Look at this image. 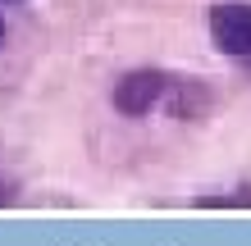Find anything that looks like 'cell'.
Instances as JSON below:
<instances>
[{
  "label": "cell",
  "mask_w": 251,
  "mask_h": 246,
  "mask_svg": "<svg viewBox=\"0 0 251 246\" xmlns=\"http://www.w3.org/2000/svg\"><path fill=\"white\" fill-rule=\"evenodd\" d=\"M5 5H9V0H5Z\"/></svg>",
  "instance_id": "cell-7"
},
{
  "label": "cell",
  "mask_w": 251,
  "mask_h": 246,
  "mask_svg": "<svg viewBox=\"0 0 251 246\" xmlns=\"http://www.w3.org/2000/svg\"><path fill=\"white\" fill-rule=\"evenodd\" d=\"M174 91V73H165V68H128V73L114 82V110L124 114V119H146L155 105H165Z\"/></svg>",
  "instance_id": "cell-1"
},
{
  "label": "cell",
  "mask_w": 251,
  "mask_h": 246,
  "mask_svg": "<svg viewBox=\"0 0 251 246\" xmlns=\"http://www.w3.org/2000/svg\"><path fill=\"white\" fill-rule=\"evenodd\" d=\"M14 201H19V182L0 173V205H14Z\"/></svg>",
  "instance_id": "cell-5"
},
{
  "label": "cell",
  "mask_w": 251,
  "mask_h": 246,
  "mask_svg": "<svg viewBox=\"0 0 251 246\" xmlns=\"http://www.w3.org/2000/svg\"><path fill=\"white\" fill-rule=\"evenodd\" d=\"M210 46L219 55L238 64H251V5L247 0H224V5L210 9Z\"/></svg>",
  "instance_id": "cell-2"
},
{
  "label": "cell",
  "mask_w": 251,
  "mask_h": 246,
  "mask_svg": "<svg viewBox=\"0 0 251 246\" xmlns=\"http://www.w3.org/2000/svg\"><path fill=\"white\" fill-rule=\"evenodd\" d=\"M0 41H5V19H0Z\"/></svg>",
  "instance_id": "cell-6"
},
{
  "label": "cell",
  "mask_w": 251,
  "mask_h": 246,
  "mask_svg": "<svg viewBox=\"0 0 251 246\" xmlns=\"http://www.w3.org/2000/svg\"><path fill=\"white\" fill-rule=\"evenodd\" d=\"M169 114L174 119H201L210 110V91H205L201 78H174V91H169Z\"/></svg>",
  "instance_id": "cell-3"
},
{
  "label": "cell",
  "mask_w": 251,
  "mask_h": 246,
  "mask_svg": "<svg viewBox=\"0 0 251 246\" xmlns=\"http://www.w3.org/2000/svg\"><path fill=\"white\" fill-rule=\"evenodd\" d=\"M197 205H201V210H224V205H251V187H247V196H201Z\"/></svg>",
  "instance_id": "cell-4"
}]
</instances>
